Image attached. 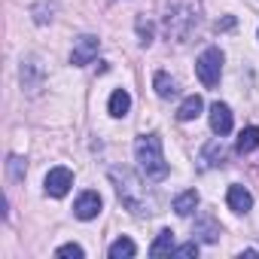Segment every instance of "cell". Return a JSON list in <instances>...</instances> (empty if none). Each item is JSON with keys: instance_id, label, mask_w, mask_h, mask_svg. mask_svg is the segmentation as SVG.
Instances as JSON below:
<instances>
[{"instance_id": "cell-23", "label": "cell", "mask_w": 259, "mask_h": 259, "mask_svg": "<svg viewBox=\"0 0 259 259\" xmlns=\"http://www.w3.org/2000/svg\"><path fill=\"white\" fill-rule=\"evenodd\" d=\"M58 256H85V250L79 247V244H64V247H58Z\"/></svg>"}, {"instance_id": "cell-5", "label": "cell", "mask_w": 259, "mask_h": 259, "mask_svg": "<svg viewBox=\"0 0 259 259\" xmlns=\"http://www.w3.org/2000/svg\"><path fill=\"white\" fill-rule=\"evenodd\" d=\"M98 46H101V40H98V37H92V34L79 37V40L73 43L70 64H73V67H85V64H92V61L98 58Z\"/></svg>"}, {"instance_id": "cell-1", "label": "cell", "mask_w": 259, "mask_h": 259, "mask_svg": "<svg viewBox=\"0 0 259 259\" xmlns=\"http://www.w3.org/2000/svg\"><path fill=\"white\" fill-rule=\"evenodd\" d=\"M110 180H113V186H116L119 201H122L128 210H132V213H138V217L156 213V198L150 195V189L141 183V177H138L135 171L113 165V168H110Z\"/></svg>"}, {"instance_id": "cell-21", "label": "cell", "mask_w": 259, "mask_h": 259, "mask_svg": "<svg viewBox=\"0 0 259 259\" xmlns=\"http://www.w3.org/2000/svg\"><path fill=\"white\" fill-rule=\"evenodd\" d=\"M138 37H141V46H150L153 43V25L147 19H138Z\"/></svg>"}, {"instance_id": "cell-17", "label": "cell", "mask_w": 259, "mask_h": 259, "mask_svg": "<svg viewBox=\"0 0 259 259\" xmlns=\"http://www.w3.org/2000/svg\"><path fill=\"white\" fill-rule=\"evenodd\" d=\"M165 253H174V232L171 229H162L156 235V241L150 244V256H165Z\"/></svg>"}, {"instance_id": "cell-19", "label": "cell", "mask_w": 259, "mask_h": 259, "mask_svg": "<svg viewBox=\"0 0 259 259\" xmlns=\"http://www.w3.org/2000/svg\"><path fill=\"white\" fill-rule=\"evenodd\" d=\"M195 207H198V192H195V189H186V192H180V195L174 198V210H177L180 217H189Z\"/></svg>"}, {"instance_id": "cell-15", "label": "cell", "mask_w": 259, "mask_h": 259, "mask_svg": "<svg viewBox=\"0 0 259 259\" xmlns=\"http://www.w3.org/2000/svg\"><path fill=\"white\" fill-rule=\"evenodd\" d=\"M235 150L244 156V153H253V150H259V128L256 125H247L244 132L238 135V144H235Z\"/></svg>"}, {"instance_id": "cell-20", "label": "cell", "mask_w": 259, "mask_h": 259, "mask_svg": "<svg viewBox=\"0 0 259 259\" xmlns=\"http://www.w3.org/2000/svg\"><path fill=\"white\" fill-rule=\"evenodd\" d=\"M7 171H10V177L19 183V180H25V159H19V156H10L7 159Z\"/></svg>"}, {"instance_id": "cell-4", "label": "cell", "mask_w": 259, "mask_h": 259, "mask_svg": "<svg viewBox=\"0 0 259 259\" xmlns=\"http://www.w3.org/2000/svg\"><path fill=\"white\" fill-rule=\"evenodd\" d=\"M195 73H198L204 89H217L220 85V73H223V52L217 46L204 49L198 55V61H195Z\"/></svg>"}, {"instance_id": "cell-18", "label": "cell", "mask_w": 259, "mask_h": 259, "mask_svg": "<svg viewBox=\"0 0 259 259\" xmlns=\"http://www.w3.org/2000/svg\"><path fill=\"white\" fill-rule=\"evenodd\" d=\"M107 253H110V259H132V256L138 253V247H135L132 238H116Z\"/></svg>"}, {"instance_id": "cell-3", "label": "cell", "mask_w": 259, "mask_h": 259, "mask_svg": "<svg viewBox=\"0 0 259 259\" xmlns=\"http://www.w3.org/2000/svg\"><path fill=\"white\" fill-rule=\"evenodd\" d=\"M195 25H198V7H195V0H177V4L168 10L165 28H168V37L171 40L186 43L189 34L195 31Z\"/></svg>"}, {"instance_id": "cell-13", "label": "cell", "mask_w": 259, "mask_h": 259, "mask_svg": "<svg viewBox=\"0 0 259 259\" xmlns=\"http://www.w3.org/2000/svg\"><path fill=\"white\" fill-rule=\"evenodd\" d=\"M201 110H204V101H201L198 95H189V98L177 107V119H180V122H192V119L201 116Z\"/></svg>"}, {"instance_id": "cell-6", "label": "cell", "mask_w": 259, "mask_h": 259, "mask_svg": "<svg viewBox=\"0 0 259 259\" xmlns=\"http://www.w3.org/2000/svg\"><path fill=\"white\" fill-rule=\"evenodd\" d=\"M70 186H73V174H70V168H52V171L46 174V195H52V198H64V195L70 192Z\"/></svg>"}, {"instance_id": "cell-10", "label": "cell", "mask_w": 259, "mask_h": 259, "mask_svg": "<svg viewBox=\"0 0 259 259\" xmlns=\"http://www.w3.org/2000/svg\"><path fill=\"white\" fill-rule=\"evenodd\" d=\"M226 204H229L235 213H247V210L253 207V195H250L244 186L232 183V186H229V192H226Z\"/></svg>"}, {"instance_id": "cell-16", "label": "cell", "mask_w": 259, "mask_h": 259, "mask_svg": "<svg viewBox=\"0 0 259 259\" xmlns=\"http://www.w3.org/2000/svg\"><path fill=\"white\" fill-rule=\"evenodd\" d=\"M153 89H156L159 98H174V95H177V79L168 76L165 70H159V73L153 76Z\"/></svg>"}, {"instance_id": "cell-22", "label": "cell", "mask_w": 259, "mask_h": 259, "mask_svg": "<svg viewBox=\"0 0 259 259\" xmlns=\"http://www.w3.org/2000/svg\"><path fill=\"white\" fill-rule=\"evenodd\" d=\"M174 253H177V256H198V241L180 244V247H174Z\"/></svg>"}, {"instance_id": "cell-11", "label": "cell", "mask_w": 259, "mask_h": 259, "mask_svg": "<svg viewBox=\"0 0 259 259\" xmlns=\"http://www.w3.org/2000/svg\"><path fill=\"white\" fill-rule=\"evenodd\" d=\"M22 85H25L31 95H37L40 85H43V70H40V64H37L34 58L22 61Z\"/></svg>"}, {"instance_id": "cell-7", "label": "cell", "mask_w": 259, "mask_h": 259, "mask_svg": "<svg viewBox=\"0 0 259 259\" xmlns=\"http://www.w3.org/2000/svg\"><path fill=\"white\" fill-rule=\"evenodd\" d=\"M98 213H101V195L92 189L79 192V198L73 201V217L76 220H95Z\"/></svg>"}, {"instance_id": "cell-14", "label": "cell", "mask_w": 259, "mask_h": 259, "mask_svg": "<svg viewBox=\"0 0 259 259\" xmlns=\"http://www.w3.org/2000/svg\"><path fill=\"white\" fill-rule=\"evenodd\" d=\"M107 110H110V116L122 119L128 110H132V95H128L125 89H116V92L110 95V104H107Z\"/></svg>"}, {"instance_id": "cell-12", "label": "cell", "mask_w": 259, "mask_h": 259, "mask_svg": "<svg viewBox=\"0 0 259 259\" xmlns=\"http://www.w3.org/2000/svg\"><path fill=\"white\" fill-rule=\"evenodd\" d=\"M223 159H226V147H223V138L217 135V138L201 150V165H204V168H217V165H223Z\"/></svg>"}, {"instance_id": "cell-8", "label": "cell", "mask_w": 259, "mask_h": 259, "mask_svg": "<svg viewBox=\"0 0 259 259\" xmlns=\"http://www.w3.org/2000/svg\"><path fill=\"white\" fill-rule=\"evenodd\" d=\"M210 128H213V135H220V138L232 132V110H229V104L217 101L210 107Z\"/></svg>"}, {"instance_id": "cell-2", "label": "cell", "mask_w": 259, "mask_h": 259, "mask_svg": "<svg viewBox=\"0 0 259 259\" xmlns=\"http://www.w3.org/2000/svg\"><path fill=\"white\" fill-rule=\"evenodd\" d=\"M135 159L141 165V174L147 180H165L171 174V165L165 162L162 153V138L159 135H141L135 141Z\"/></svg>"}, {"instance_id": "cell-9", "label": "cell", "mask_w": 259, "mask_h": 259, "mask_svg": "<svg viewBox=\"0 0 259 259\" xmlns=\"http://www.w3.org/2000/svg\"><path fill=\"white\" fill-rule=\"evenodd\" d=\"M220 232H223V229H220V223H217L210 213H201V217L195 220V229H192V235H198L204 244H217V241H220Z\"/></svg>"}]
</instances>
